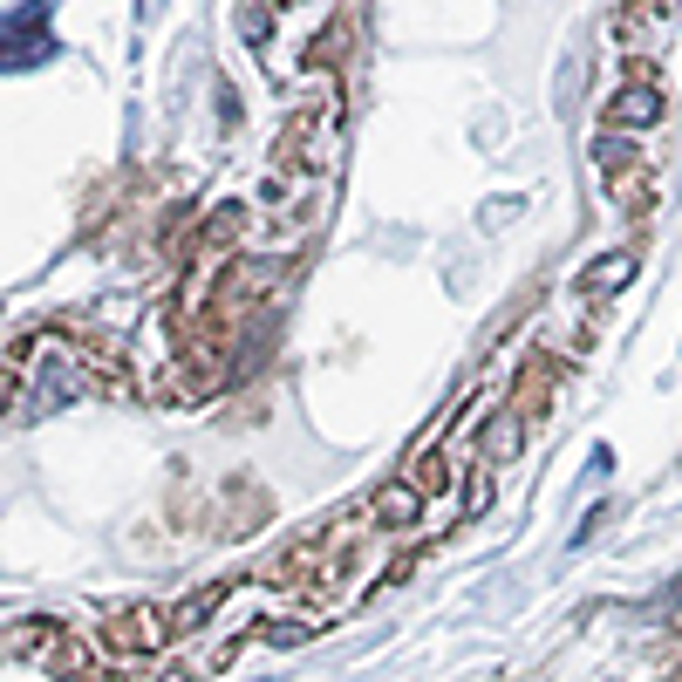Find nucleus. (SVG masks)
Segmentation results:
<instances>
[{"mask_svg":"<svg viewBox=\"0 0 682 682\" xmlns=\"http://www.w3.org/2000/svg\"><path fill=\"white\" fill-rule=\"evenodd\" d=\"M328 158H334V89H328V96L307 110V116L287 123V137H281V171L315 178V171H328Z\"/></svg>","mask_w":682,"mask_h":682,"instance_id":"1","label":"nucleus"},{"mask_svg":"<svg viewBox=\"0 0 682 682\" xmlns=\"http://www.w3.org/2000/svg\"><path fill=\"white\" fill-rule=\"evenodd\" d=\"M14 656L21 662H42L48 675H61V682H82V641L61 628V622H21L14 628Z\"/></svg>","mask_w":682,"mask_h":682,"instance_id":"2","label":"nucleus"},{"mask_svg":"<svg viewBox=\"0 0 682 682\" xmlns=\"http://www.w3.org/2000/svg\"><path fill=\"white\" fill-rule=\"evenodd\" d=\"M171 641H184L171 607H123L116 622L103 628V648H110V656H150V648H171Z\"/></svg>","mask_w":682,"mask_h":682,"instance_id":"3","label":"nucleus"},{"mask_svg":"<svg viewBox=\"0 0 682 682\" xmlns=\"http://www.w3.org/2000/svg\"><path fill=\"white\" fill-rule=\"evenodd\" d=\"M662 82L656 76H648V69H635L622 89H614V96H607V110H601V123H607V130H656V123H662Z\"/></svg>","mask_w":682,"mask_h":682,"instance_id":"4","label":"nucleus"},{"mask_svg":"<svg viewBox=\"0 0 682 682\" xmlns=\"http://www.w3.org/2000/svg\"><path fill=\"white\" fill-rule=\"evenodd\" d=\"M368 505H376V525H383V533H410L417 519H430L423 485H410V478H389V485H383Z\"/></svg>","mask_w":682,"mask_h":682,"instance_id":"5","label":"nucleus"},{"mask_svg":"<svg viewBox=\"0 0 682 682\" xmlns=\"http://www.w3.org/2000/svg\"><path fill=\"white\" fill-rule=\"evenodd\" d=\"M553 383H560V368H553L546 355H533V362H525V376L512 383V396H505V410L525 423V430H533L546 410H539V402H553Z\"/></svg>","mask_w":682,"mask_h":682,"instance_id":"6","label":"nucleus"},{"mask_svg":"<svg viewBox=\"0 0 682 682\" xmlns=\"http://www.w3.org/2000/svg\"><path fill=\"white\" fill-rule=\"evenodd\" d=\"M635 273H641V253H635V246H622V253L580 266V294H587V300H614V294L635 281Z\"/></svg>","mask_w":682,"mask_h":682,"instance_id":"7","label":"nucleus"},{"mask_svg":"<svg viewBox=\"0 0 682 682\" xmlns=\"http://www.w3.org/2000/svg\"><path fill=\"white\" fill-rule=\"evenodd\" d=\"M662 27H669V0H628V8H622V42L628 48L662 42Z\"/></svg>","mask_w":682,"mask_h":682,"instance_id":"8","label":"nucleus"},{"mask_svg":"<svg viewBox=\"0 0 682 682\" xmlns=\"http://www.w3.org/2000/svg\"><path fill=\"white\" fill-rule=\"evenodd\" d=\"M35 21H42V8H27V14L14 21V48H8V69H27L35 55H48V42H35Z\"/></svg>","mask_w":682,"mask_h":682,"instance_id":"9","label":"nucleus"},{"mask_svg":"<svg viewBox=\"0 0 682 682\" xmlns=\"http://www.w3.org/2000/svg\"><path fill=\"white\" fill-rule=\"evenodd\" d=\"M614 205H622V212H641V205H648V178H641V171H614Z\"/></svg>","mask_w":682,"mask_h":682,"instance_id":"10","label":"nucleus"}]
</instances>
